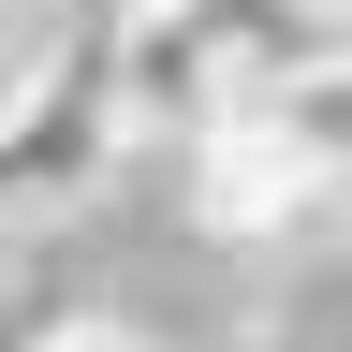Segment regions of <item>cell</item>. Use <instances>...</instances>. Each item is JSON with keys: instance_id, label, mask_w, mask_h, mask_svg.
<instances>
[{"instance_id": "8992f818", "label": "cell", "mask_w": 352, "mask_h": 352, "mask_svg": "<svg viewBox=\"0 0 352 352\" xmlns=\"http://www.w3.org/2000/svg\"><path fill=\"white\" fill-rule=\"evenodd\" d=\"M15 15H30V0H0V88H15V74H30V59H15Z\"/></svg>"}, {"instance_id": "5b68a950", "label": "cell", "mask_w": 352, "mask_h": 352, "mask_svg": "<svg viewBox=\"0 0 352 352\" xmlns=\"http://www.w3.org/2000/svg\"><path fill=\"white\" fill-rule=\"evenodd\" d=\"M59 352H147V338H132V323H74Z\"/></svg>"}, {"instance_id": "3957f363", "label": "cell", "mask_w": 352, "mask_h": 352, "mask_svg": "<svg viewBox=\"0 0 352 352\" xmlns=\"http://www.w3.org/2000/svg\"><path fill=\"white\" fill-rule=\"evenodd\" d=\"M250 30L220 15V0H118V103L147 147H206L220 118H250L264 88H250Z\"/></svg>"}, {"instance_id": "52a82bcc", "label": "cell", "mask_w": 352, "mask_h": 352, "mask_svg": "<svg viewBox=\"0 0 352 352\" xmlns=\"http://www.w3.org/2000/svg\"><path fill=\"white\" fill-rule=\"evenodd\" d=\"M59 15H74V0H59Z\"/></svg>"}, {"instance_id": "6da1fadb", "label": "cell", "mask_w": 352, "mask_h": 352, "mask_svg": "<svg viewBox=\"0 0 352 352\" xmlns=\"http://www.w3.org/2000/svg\"><path fill=\"white\" fill-rule=\"evenodd\" d=\"M118 147H132V103H118V0H74V15L30 44V74L0 88V206H59V191H88Z\"/></svg>"}, {"instance_id": "7a4b0ae2", "label": "cell", "mask_w": 352, "mask_h": 352, "mask_svg": "<svg viewBox=\"0 0 352 352\" xmlns=\"http://www.w3.org/2000/svg\"><path fill=\"white\" fill-rule=\"evenodd\" d=\"M338 176H352L338 118H308L294 88H264L250 118H220L206 147H176V206H191V235H220V250H279V235H308V220L338 206Z\"/></svg>"}, {"instance_id": "277c9868", "label": "cell", "mask_w": 352, "mask_h": 352, "mask_svg": "<svg viewBox=\"0 0 352 352\" xmlns=\"http://www.w3.org/2000/svg\"><path fill=\"white\" fill-rule=\"evenodd\" d=\"M294 15L323 30V44H338V74H352V0H294Z\"/></svg>"}]
</instances>
